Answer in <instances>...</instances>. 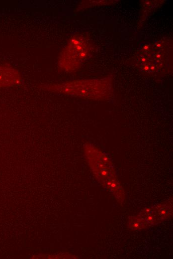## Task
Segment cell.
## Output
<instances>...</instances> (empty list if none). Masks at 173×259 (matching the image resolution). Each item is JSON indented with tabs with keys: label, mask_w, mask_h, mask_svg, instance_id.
<instances>
[{
	"label": "cell",
	"mask_w": 173,
	"mask_h": 259,
	"mask_svg": "<svg viewBox=\"0 0 173 259\" xmlns=\"http://www.w3.org/2000/svg\"><path fill=\"white\" fill-rule=\"evenodd\" d=\"M41 88L51 92L90 99H100L107 92L108 86L103 81L97 80H81L61 83L45 84Z\"/></svg>",
	"instance_id": "6da1fadb"
},
{
	"label": "cell",
	"mask_w": 173,
	"mask_h": 259,
	"mask_svg": "<svg viewBox=\"0 0 173 259\" xmlns=\"http://www.w3.org/2000/svg\"><path fill=\"white\" fill-rule=\"evenodd\" d=\"M172 214V203H164L142 210L138 216L145 220L149 225H156L167 219Z\"/></svg>",
	"instance_id": "277c9868"
},
{
	"label": "cell",
	"mask_w": 173,
	"mask_h": 259,
	"mask_svg": "<svg viewBox=\"0 0 173 259\" xmlns=\"http://www.w3.org/2000/svg\"><path fill=\"white\" fill-rule=\"evenodd\" d=\"M149 223L140 217H131L128 222L129 229L133 230H141L145 229L149 226Z\"/></svg>",
	"instance_id": "8992f818"
},
{
	"label": "cell",
	"mask_w": 173,
	"mask_h": 259,
	"mask_svg": "<svg viewBox=\"0 0 173 259\" xmlns=\"http://www.w3.org/2000/svg\"><path fill=\"white\" fill-rule=\"evenodd\" d=\"M19 72L14 68L6 65H0V88L16 86L21 83Z\"/></svg>",
	"instance_id": "5b68a950"
},
{
	"label": "cell",
	"mask_w": 173,
	"mask_h": 259,
	"mask_svg": "<svg viewBox=\"0 0 173 259\" xmlns=\"http://www.w3.org/2000/svg\"><path fill=\"white\" fill-rule=\"evenodd\" d=\"M88 53V44L81 35H75L59 57V66L66 71H73L80 66Z\"/></svg>",
	"instance_id": "7a4b0ae2"
},
{
	"label": "cell",
	"mask_w": 173,
	"mask_h": 259,
	"mask_svg": "<svg viewBox=\"0 0 173 259\" xmlns=\"http://www.w3.org/2000/svg\"><path fill=\"white\" fill-rule=\"evenodd\" d=\"M84 150L88 164L100 182L107 184L116 178L113 173L112 163L99 149L87 143L85 145Z\"/></svg>",
	"instance_id": "3957f363"
}]
</instances>
